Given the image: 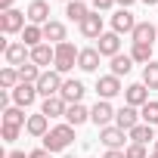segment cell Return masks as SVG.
I'll return each mask as SVG.
<instances>
[{"mask_svg": "<svg viewBox=\"0 0 158 158\" xmlns=\"http://www.w3.org/2000/svg\"><path fill=\"white\" fill-rule=\"evenodd\" d=\"M71 143H74V127H71V124H56V127H50V133L44 136V149H50L53 155H56V152H65Z\"/></svg>", "mask_w": 158, "mask_h": 158, "instance_id": "obj_1", "label": "cell"}, {"mask_svg": "<svg viewBox=\"0 0 158 158\" xmlns=\"http://www.w3.org/2000/svg\"><path fill=\"white\" fill-rule=\"evenodd\" d=\"M77 56H81V50H77L71 40H65V44L56 47V62H53V68H56L59 74H68V71L77 65Z\"/></svg>", "mask_w": 158, "mask_h": 158, "instance_id": "obj_2", "label": "cell"}, {"mask_svg": "<svg viewBox=\"0 0 158 158\" xmlns=\"http://www.w3.org/2000/svg\"><path fill=\"white\" fill-rule=\"evenodd\" d=\"M62 84H65V77H62L56 68H47V71L40 74V81H37V93H40L44 99H50V96H59Z\"/></svg>", "mask_w": 158, "mask_h": 158, "instance_id": "obj_3", "label": "cell"}, {"mask_svg": "<svg viewBox=\"0 0 158 158\" xmlns=\"http://www.w3.org/2000/svg\"><path fill=\"white\" fill-rule=\"evenodd\" d=\"M28 16L22 13V10H6V13H0V31H3V34H19V31H25V22Z\"/></svg>", "mask_w": 158, "mask_h": 158, "instance_id": "obj_4", "label": "cell"}, {"mask_svg": "<svg viewBox=\"0 0 158 158\" xmlns=\"http://www.w3.org/2000/svg\"><path fill=\"white\" fill-rule=\"evenodd\" d=\"M130 139V133L127 130H121L118 124H109V127H102L99 130V143L106 146V149H124V143Z\"/></svg>", "mask_w": 158, "mask_h": 158, "instance_id": "obj_5", "label": "cell"}, {"mask_svg": "<svg viewBox=\"0 0 158 158\" xmlns=\"http://www.w3.org/2000/svg\"><path fill=\"white\" fill-rule=\"evenodd\" d=\"M96 93H99V99H115L118 93H124L121 77H115V74H99V77H96Z\"/></svg>", "mask_w": 158, "mask_h": 158, "instance_id": "obj_6", "label": "cell"}, {"mask_svg": "<svg viewBox=\"0 0 158 158\" xmlns=\"http://www.w3.org/2000/svg\"><path fill=\"white\" fill-rule=\"evenodd\" d=\"M3 59H6V65H10V68H22L25 62H31V50L19 40V44H10V47H6Z\"/></svg>", "mask_w": 158, "mask_h": 158, "instance_id": "obj_7", "label": "cell"}, {"mask_svg": "<svg viewBox=\"0 0 158 158\" xmlns=\"http://www.w3.org/2000/svg\"><path fill=\"white\" fill-rule=\"evenodd\" d=\"M90 121L102 130V127H109L112 121H115V109H112V102L109 99H99L93 109H90Z\"/></svg>", "mask_w": 158, "mask_h": 158, "instance_id": "obj_8", "label": "cell"}, {"mask_svg": "<svg viewBox=\"0 0 158 158\" xmlns=\"http://www.w3.org/2000/svg\"><path fill=\"white\" fill-rule=\"evenodd\" d=\"M37 84H19L16 90H13V102L19 106V109H31L34 102H37Z\"/></svg>", "mask_w": 158, "mask_h": 158, "instance_id": "obj_9", "label": "cell"}, {"mask_svg": "<svg viewBox=\"0 0 158 158\" xmlns=\"http://www.w3.org/2000/svg\"><path fill=\"white\" fill-rule=\"evenodd\" d=\"M149 102V87L139 81V84H130L124 87V106H133V109H143Z\"/></svg>", "mask_w": 158, "mask_h": 158, "instance_id": "obj_10", "label": "cell"}, {"mask_svg": "<svg viewBox=\"0 0 158 158\" xmlns=\"http://www.w3.org/2000/svg\"><path fill=\"white\" fill-rule=\"evenodd\" d=\"M25 16H28V22L31 25H47L50 22V3H47V0H31V3H28V10H25Z\"/></svg>", "mask_w": 158, "mask_h": 158, "instance_id": "obj_11", "label": "cell"}, {"mask_svg": "<svg viewBox=\"0 0 158 158\" xmlns=\"http://www.w3.org/2000/svg\"><path fill=\"white\" fill-rule=\"evenodd\" d=\"M77 28H81V37H87V40H99V37L106 34V31H102V16H99V13H90Z\"/></svg>", "mask_w": 158, "mask_h": 158, "instance_id": "obj_12", "label": "cell"}, {"mask_svg": "<svg viewBox=\"0 0 158 158\" xmlns=\"http://www.w3.org/2000/svg\"><path fill=\"white\" fill-rule=\"evenodd\" d=\"M84 93H87V87L77 81V77H68V81L62 84V90H59V96L68 102V106H74V102H81L84 99Z\"/></svg>", "mask_w": 158, "mask_h": 158, "instance_id": "obj_13", "label": "cell"}, {"mask_svg": "<svg viewBox=\"0 0 158 158\" xmlns=\"http://www.w3.org/2000/svg\"><path fill=\"white\" fill-rule=\"evenodd\" d=\"M96 50H99V56H109V59H115V56L121 53V34H115V31H106V34L96 40Z\"/></svg>", "mask_w": 158, "mask_h": 158, "instance_id": "obj_14", "label": "cell"}, {"mask_svg": "<svg viewBox=\"0 0 158 158\" xmlns=\"http://www.w3.org/2000/svg\"><path fill=\"white\" fill-rule=\"evenodd\" d=\"M139 121H143V118H139V109H133V106H121V109L115 112V124H118L121 130H127V133H130Z\"/></svg>", "mask_w": 158, "mask_h": 158, "instance_id": "obj_15", "label": "cell"}, {"mask_svg": "<svg viewBox=\"0 0 158 158\" xmlns=\"http://www.w3.org/2000/svg\"><path fill=\"white\" fill-rule=\"evenodd\" d=\"M133 28H136V19H133L130 10H118L112 16V31L115 34H133Z\"/></svg>", "mask_w": 158, "mask_h": 158, "instance_id": "obj_16", "label": "cell"}, {"mask_svg": "<svg viewBox=\"0 0 158 158\" xmlns=\"http://www.w3.org/2000/svg\"><path fill=\"white\" fill-rule=\"evenodd\" d=\"M31 62H34L37 68L47 71V68L56 62V47H53V44H40V47H34V50H31Z\"/></svg>", "mask_w": 158, "mask_h": 158, "instance_id": "obj_17", "label": "cell"}, {"mask_svg": "<svg viewBox=\"0 0 158 158\" xmlns=\"http://www.w3.org/2000/svg\"><path fill=\"white\" fill-rule=\"evenodd\" d=\"M44 40H50L53 47L65 44V40H68V31H65V25H62V22H56V19H50V22L44 25Z\"/></svg>", "mask_w": 158, "mask_h": 158, "instance_id": "obj_18", "label": "cell"}, {"mask_svg": "<svg viewBox=\"0 0 158 158\" xmlns=\"http://www.w3.org/2000/svg\"><path fill=\"white\" fill-rule=\"evenodd\" d=\"M25 130H28L31 136L44 139V136L50 133V118H47L44 112H37V115H28V124H25Z\"/></svg>", "mask_w": 158, "mask_h": 158, "instance_id": "obj_19", "label": "cell"}, {"mask_svg": "<svg viewBox=\"0 0 158 158\" xmlns=\"http://www.w3.org/2000/svg\"><path fill=\"white\" fill-rule=\"evenodd\" d=\"M99 50L96 47H84L81 50V56H77V68L81 71H99Z\"/></svg>", "mask_w": 158, "mask_h": 158, "instance_id": "obj_20", "label": "cell"}, {"mask_svg": "<svg viewBox=\"0 0 158 158\" xmlns=\"http://www.w3.org/2000/svg\"><path fill=\"white\" fill-rule=\"evenodd\" d=\"M155 37H158V28H155L152 22H136V28H133V34H130L133 44H155Z\"/></svg>", "mask_w": 158, "mask_h": 158, "instance_id": "obj_21", "label": "cell"}, {"mask_svg": "<svg viewBox=\"0 0 158 158\" xmlns=\"http://www.w3.org/2000/svg\"><path fill=\"white\" fill-rule=\"evenodd\" d=\"M40 112H44L47 118H65L68 102H65L62 96H50V99H44V102H40Z\"/></svg>", "mask_w": 158, "mask_h": 158, "instance_id": "obj_22", "label": "cell"}, {"mask_svg": "<svg viewBox=\"0 0 158 158\" xmlns=\"http://www.w3.org/2000/svg\"><path fill=\"white\" fill-rule=\"evenodd\" d=\"M90 121V109L84 106V102H74V106H68V112H65V124H71V127H81V124H87Z\"/></svg>", "mask_w": 158, "mask_h": 158, "instance_id": "obj_23", "label": "cell"}, {"mask_svg": "<svg viewBox=\"0 0 158 158\" xmlns=\"http://www.w3.org/2000/svg\"><path fill=\"white\" fill-rule=\"evenodd\" d=\"M90 13H93V10L84 3V0H71V3H65V16H68L71 22H77V25H81V22L90 16Z\"/></svg>", "mask_w": 158, "mask_h": 158, "instance_id": "obj_24", "label": "cell"}, {"mask_svg": "<svg viewBox=\"0 0 158 158\" xmlns=\"http://www.w3.org/2000/svg\"><path fill=\"white\" fill-rule=\"evenodd\" d=\"M22 44L28 47V50H34V47H40L44 44V28L40 25H25V31H22Z\"/></svg>", "mask_w": 158, "mask_h": 158, "instance_id": "obj_25", "label": "cell"}, {"mask_svg": "<svg viewBox=\"0 0 158 158\" xmlns=\"http://www.w3.org/2000/svg\"><path fill=\"white\" fill-rule=\"evenodd\" d=\"M158 136H155V130H152V124H136L133 130H130V143H139V146H146V143H155Z\"/></svg>", "mask_w": 158, "mask_h": 158, "instance_id": "obj_26", "label": "cell"}, {"mask_svg": "<svg viewBox=\"0 0 158 158\" xmlns=\"http://www.w3.org/2000/svg\"><path fill=\"white\" fill-rule=\"evenodd\" d=\"M19 84H22V77H19V68H10V65H6L3 71H0V87H3V90H10V93H13Z\"/></svg>", "mask_w": 158, "mask_h": 158, "instance_id": "obj_27", "label": "cell"}, {"mask_svg": "<svg viewBox=\"0 0 158 158\" xmlns=\"http://www.w3.org/2000/svg\"><path fill=\"white\" fill-rule=\"evenodd\" d=\"M3 124L25 127V124H28V118H25V109H19V106H10V109H3Z\"/></svg>", "mask_w": 158, "mask_h": 158, "instance_id": "obj_28", "label": "cell"}, {"mask_svg": "<svg viewBox=\"0 0 158 158\" xmlns=\"http://www.w3.org/2000/svg\"><path fill=\"white\" fill-rule=\"evenodd\" d=\"M130 59L139 62V65H149L152 62V44H133L130 47Z\"/></svg>", "mask_w": 158, "mask_h": 158, "instance_id": "obj_29", "label": "cell"}, {"mask_svg": "<svg viewBox=\"0 0 158 158\" xmlns=\"http://www.w3.org/2000/svg\"><path fill=\"white\" fill-rule=\"evenodd\" d=\"M40 74H44V68H37L34 62H25V65L19 68V77H22V84H37V81H40Z\"/></svg>", "mask_w": 158, "mask_h": 158, "instance_id": "obj_30", "label": "cell"}, {"mask_svg": "<svg viewBox=\"0 0 158 158\" xmlns=\"http://www.w3.org/2000/svg\"><path fill=\"white\" fill-rule=\"evenodd\" d=\"M130 68H133V59H130V53H127V56H121V53H118V56L112 59V74H115V77H124Z\"/></svg>", "mask_w": 158, "mask_h": 158, "instance_id": "obj_31", "label": "cell"}, {"mask_svg": "<svg viewBox=\"0 0 158 158\" xmlns=\"http://www.w3.org/2000/svg\"><path fill=\"white\" fill-rule=\"evenodd\" d=\"M143 84L149 90H158V62L152 59L149 65H143Z\"/></svg>", "mask_w": 158, "mask_h": 158, "instance_id": "obj_32", "label": "cell"}, {"mask_svg": "<svg viewBox=\"0 0 158 158\" xmlns=\"http://www.w3.org/2000/svg\"><path fill=\"white\" fill-rule=\"evenodd\" d=\"M139 118H143V124H158V99H149L143 109H139Z\"/></svg>", "mask_w": 158, "mask_h": 158, "instance_id": "obj_33", "label": "cell"}, {"mask_svg": "<svg viewBox=\"0 0 158 158\" xmlns=\"http://www.w3.org/2000/svg\"><path fill=\"white\" fill-rule=\"evenodd\" d=\"M124 158H149V155H146V146H139V143H127Z\"/></svg>", "mask_w": 158, "mask_h": 158, "instance_id": "obj_34", "label": "cell"}, {"mask_svg": "<svg viewBox=\"0 0 158 158\" xmlns=\"http://www.w3.org/2000/svg\"><path fill=\"white\" fill-rule=\"evenodd\" d=\"M19 130H22V127H13V124H3V139H6V143H16V139H19Z\"/></svg>", "mask_w": 158, "mask_h": 158, "instance_id": "obj_35", "label": "cell"}, {"mask_svg": "<svg viewBox=\"0 0 158 158\" xmlns=\"http://www.w3.org/2000/svg\"><path fill=\"white\" fill-rule=\"evenodd\" d=\"M115 6V0H93V10L96 13H106V10H112Z\"/></svg>", "mask_w": 158, "mask_h": 158, "instance_id": "obj_36", "label": "cell"}, {"mask_svg": "<svg viewBox=\"0 0 158 158\" xmlns=\"http://www.w3.org/2000/svg\"><path fill=\"white\" fill-rule=\"evenodd\" d=\"M28 158H53V152L40 146V149H31V152H28Z\"/></svg>", "mask_w": 158, "mask_h": 158, "instance_id": "obj_37", "label": "cell"}, {"mask_svg": "<svg viewBox=\"0 0 158 158\" xmlns=\"http://www.w3.org/2000/svg\"><path fill=\"white\" fill-rule=\"evenodd\" d=\"M102 158H124V149H106Z\"/></svg>", "mask_w": 158, "mask_h": 158, "instance_id": "obj_38", "label": "cell"}, {"mask_svg": "<svg viewBox=\"0 0 158 158\" xmlns=\"http://www.w3.org/2000/svg\"><path fill=\"white\" fill-rule=\"evenodd\" d=\"M6 158H28L22 149H13V152H6Z\"/></svg>", "mask_w": 158, "mask_h": 158, "instance_id": "obj_39", "label": "cell"}, {"mask_svg": "<svg viewBox=\"0 0 158 158\" xmlns=\"http://www.w3.org/2000/svg\"><path fill=\"white\" fill-rule=\"evenodd\" d=\"M13 3H16V0H0V13H6V10H13Z\"/></svg>", "mask_w": 158, "mask_h": 158, "instance_id": "obj_40", "label": "cell"}, {"mask_svg": "<svg viewBox=\"0 0 158 158\" xmlns=\"http://www.w3.org/2000/svg\"><path fill=\"white\" fill-rule=\"evenodd\" d=\"M115 3H118V6H121V10H130V6H133V3H136V0H115Z\"/></svg>", "mask_w": 158, "mask_h": 158, "instance_id": "obj_41", "label": "cell"}, {"mask_svg": "<svg viewBox=\"0 0 158 158\" xmlns=\"http://www.w3.org/2000/svg\"><path fill=\"white\" fill-rule=\"evenodd\" d=\"M143 3H146V6H158V0H143Z\"/></svg>", "mask_w": 158, "mask_h": 158, "instance_id": "obj_42", "label": "cell"}, {"mask_svg": "<svg viewBox=\"0 0 158 158\" xmlns=\"http://www.w3.org/2000/svg\"><path fill=\"white\" fill-rule=\"evenodd\" d=\"M155 155H158V139H155Z\"/></svg>", "mask_w": 158, "mask_h": 158, "instance_id": "obj_43", "label": "cell"}, {"mask_svg": "<svg viewBox=\"0 0 158 158\" xmlns=\"http://www.w3.org/2000/svg\"><path fill=\"white\" fill-rule=\"evenodd\" d=\"M149 158H158V155H155V152H152V155H149Z\"/></svg>", "mask_w": 158, "mask_h": 158, "instance_id": "obj_44", "label": "cell"}, {"mask_svg": "<svg viewBox=\"0 0 158 158\" xmlns=\"http://www.w3.org/2000/svg\"><path fill=\"white\" fill-rule=\"evenodd\" d=\"M62 158H74V155H62Z\"/></svg>", "mask_w": 158, "mask_h": 158, "instance_id": "obj_45", "label": "cell"}, {"mask_svg": "<svg viewBox=\"0 0 158 158\" xmlns=\"http://www.w3.org/2000/svg\"><path fill=\"white\" fill-rule=\"evenodd\" d=\"M62 3H71V0H62Z\"/></svg>", "mask_w": 158, "mask_h": 158, "instance_id": "obj_46", "label": "cell"}, {"mask_svg": "<svg viewBox=\"0 0 158 158\" xmlns=\"http://www.w3.org/2000/svg\"><path fill=\"white\" fill-rule=\"evenodd\" d=\"M155 28H158V22H155Z\"/></svg>", "mask_w": 158, "mask_h": 158, "instance_id": "obj_47", "label": "cell"}]
</instances>
